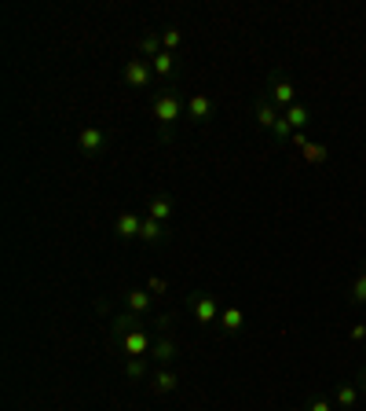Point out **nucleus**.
Segmentation results:
<instances>
[{"instance_id":"nucleus-22","label":"nucleus","mask_w":366,"mask_h":411,"mask_svg":"<svg viewBox=\"0 0 366 411\" xmlns=\"http://www.w3.org/2000/svg\"><path fill=\"white\" fill-rule=\"evenodd\" d=\"M125 371H128V378H143V375H147V364H143V356H132Z\"/></svg>"},{"instance_id":"nucleus-8","label":"nucleus","mask_w":366,"mask_h":411,"mask_svg":"<svg viewBox=\"0 0 366 411\" xmlns=\"http://www.w3.org/2000/svg\"><path fill=\"white\" fill-rule=\"evenodd\" d=\"M195 316H198V323H212V320L220 316V309H217V301H212L209 294H206V298L195 301Z\"/></svg>"},{"instance_id":"nucleus-19","label":"nucleus","mask_w":366,"mask_h":411,"mask_svg":"<svg viewBox=\"0 0 366 411\" xmlns=\"http://www.w3.org/2000/svg\"><path fill=\"white\" fill-rule=\"evenodd\" d=\"M154 389H158V393H172V389H176V375H172V371H161V375L154 378Z\"/></svg>"},{"instance_id":"nucleus-25","label":"nucleus","mask_w":366,"mask_h":411,"mask_svg":"<svg viewBox=\"0 0 366 411\" xmlns=\"http://www.w3.org/2000/svg\"><path fill=\"white\" fill-rule=\"evenodd\" d=\"M114 331L128 334V331H132V316H117V320H114Z\"/></svg>"},{"instance_id":"nucleus-28","label":"nucleus","mask_w":366,"mask_h":411,"mask_svg":"<svg viewBox=\"0 0 366 411\" xmlns=\"http://www.w3.org/2000/svg\"><path fill=\"white\" fill-rule=\"evenodd\" d=\"M308 411H333V408H330V400H311Z\"/></svg>"},{"instance_id":"nucleus-27","label":"nucleus","mask_w":366,"mask_h":411,"mask_svg":"<svg viewBox=\"0 0 366 411\" xmlns=\"http://www.w3.org/2000/svg\"><path fill=\"white\" fill-rule=\"evenodd\" d=\"M352 342H366V323H355L352 327Z\"/></svg>"},{"instance_id":"nucleus-9","label":"nucleus","mask_w":366,"mask_h":411,"mask_svg":"<svg viewBox=\"0 0 366 411\" xmlns=\"http://www.w3.org/2000/svg\"><path fill=\"white\" fill-rule=\"evenodd\" d=\"M187 110H191V118L206 121V118H212V99H209V96H191Z\"/></svg>"},{"instance_id":"nucleus-16","label":"nucleus","mask_w":366,"mask_h":411,"mask_svg":"<svg viewBox=\"0 0 366 411\" xmlns=\"http://www.w3.org/2000/svg\"><path fill=\"white\" fill-rule=\"evenodd\" d=\"M348 294H352V301H355V305H366V268L359 272V276H355V283H352V290H348Z\"/></svg>"},{"instance_id":"nucleus-23","label":"nucleus","mask_w":366,"mask_h":411,"mask_svg":"<svg viewBox=\"0 0 366 411\" xmlns=\"http://www.w3.org/2000/svg\"><path fill=\"white\" fill-rule=\"evenodd\" d=\"M158 45H161V40L158 37H143V40H139V51H143V56H161V51H158Z\"/></svg>"},{"instance_id":"nucleus-29","label":"nucleus","mask_w":366,"mask_h":411,"mask_svg":"<svg viewBox=\"0 0 366 411\" xmlns=\"http://www.w3.org/2000/svg\"><path fill=\"white\" fill-rule=\"evenodd\" d=\"M359 389H363V393H366V371H363V378H359Z\"/></svg>"},{"instance_id":"nucleus-3","label":"nucleus","mask_w":366,"mask_h":411,"mask_svg":"<svg viewBox=\"0 0 366 411\" xmlns=\"http://www.w3.org/2000/svg\"><path fill=\"white\" fill-rule=\"evenodd\" d=\"M125 81H128L132 89H147V81H150V67H147L143 59H132V62L125 67Z\"/></svg>"},{"instance_id":"nucleus-17","label":"nucleus","mask_w":366,"mask_h":411,"mask_svg":"<svg viewBox=\"0 0 366 411\" xmlns=\"http://www.w3.org/2000/svg\"><path fill=\"white\" fill-rule=\"evenodd\" d=\"M150 217H154V220H169L172 217V202H169V198H154V202H150Z\"/></svg>"},{"instance_id":"nucleus-26","label":"nucleus","mask_w":366,"mask_h":411,"mask_svg":"<svg viewBox=\"0 0 366 411\" xmlns=\"http://www.w3.org/2000/svg\"><path fill=\"white\" fill-rule=\"evenodd\" d=\"M147 287H150V294H165V290H169V283H165V279H150Z\"/></svg>"},{"instance_id":"nucleus-7","label":"nucleus","mask_w":366,"mask_h":411,"mask_svg":"<svg viewBox=\"0 0 366 411\" xmlns=\"http://www.w3.org/2000/svg\"><path fill=\"white\" fill-rule=\"evenodd\" d=\"M139 231H143L139 213H121V217H117V235H121V239H136Z\"/></svg>"},{"instance_id":"nucleus-13","label":"nucleus","mask_w":366,"mask_h":411,"mask_svg":"<svg viewBox=\"0 0 366 411\" xmlns=\"http://www.w3.org/2000/svg\"><path fill=\"white\" fill-rule=\"evenodd\" d=\"M220 323H223V331H242V323H245V316H242V309H223L220 312Z\"/></svg>"},{"instance_id":"nucleus-10","label":"nucleus","mask_w":366,"mask_h":411,"mask_svg":"<svg viewBox=\"0 0 366 411\" xmlns=\"http://www.w3.org/2000/svg\"><path fill=\"white\" fill-rule=\"evenodd\" d=\"M337 404L344 408V411H352L355 404H359V386H352V382H344V386H337Z\"/></svg>"},{"instance_id":"nucleus-11","label":"nucleus","mask_w":366,"mask_h":411,"mask_svg":"<svg viewBox=\"0 0 366 411\" xmlns=\"http://www.w3.org/2000/svg\"><path fill=\"white\" fill-rule=\"evenodd\" d=\"M278 118H282V114L275 110V103H260V107H256V125H264V129H275Z\"/></svg>"},{"instance_id":"nucleus-12","label":"nucleus","mask_w":366,"mask_h":411,"mask_svg":"<svg viewBox=\"0 0 366 411\" xmlns=\"http://www.w3.org/2000/svg\"><path fill=\"white\" fill-rule=\"evenodd\" d=\"M286 118H289V125H293V129H304V125L311 121V110L304 107V103H293V107L286 110Z\"/></svg>"},{"instance_id":"nucleus-6","label":"nucleus","mask_w":366,"mask_h":411,"mask_svg":"<svg viewBox=\"0 0 366 411\" xmlns=\"http://www.w3.org/2000/svg\"><path fill=\"white\" fill-rule=\"evenodd\" d=\"M300 158H304L308 165H322L330 158V147L326 143H315V140H308L304 147H300Z\"/></svg>"},{"instance_id":"nucleus-21","label":"nucleus","mask_w":366,"mask_h":411,"mask_svg":"<svg viewBox=\"0 0 366 411\" xmlns=\"http://www.w3.org/2000/svg\"><path fill=\"white\" fill-rule=\"evenodd\" d=\"M172 356H176V345H172V342H158V345H154V360L169 364Z\"/></svg>"},{"instance_id":"nucleus-2","label":"nucleus","mask_w":366,"mask_h":411,"mask_svg":"<svg viewBox=\"0 0 366 411\" xmlns=\"http://www.w3.org/2000/svg\"><path fill=\"white\" fill-rule=\"evenodd\" d=\"M154 118L161 125H172V121L180 118V99L176 96H158L154 99Z\"/></svg>"},{"instance_id":"nucleus-4","label":"nucleus","mask_w":366,"mask_h":411,"mask_svg":"<svg viewBox=\"0 0 366 411\" xmlns=\"http://www.w3.org/2000/svg\"><path fill=\"white\" fill-rule=\"evenodd\" d=\"M121 345H125L128 356H143V353H150V338H147L143 331H128L125 338H121Z\"/></svg>"},{"instance_id":"nucleus-5","label":"nucleus","mask_w":366,"mask_h":411,"mask_svg":"<svg viewBox=\"0 0 366 411\" xmlns=\"http://www.w3.org/2000/svg\"><path fill=\"white\" fill-rule=\"evenodd\" d=\"M77 143H81L84 154H99V147L106 143V136H103V129H81Z\"/></svg>"},{"instance_id":"nucleus-1","label":"nucleus","mask_w":366,"mask_h":411,"mask_svg":"<svg viewBox=\"0 0 366 411\" xmlns=\"http://www.w3.org/2000/svg\"><path fill=\"white\" fill-rule=\"evenodd\" d=\"M271 103H275V107H293V103H297V89L293 85H289V81L286 78H275L271 81Z\"/></svg>"},{"instance_id":"nucleus-24","label":"nucleus","mask_w":366,"mask_h":411,"mask_svg":"<svg viewBox=\"0 0 366 411\" xmlns=\"http://www.w3.org/2000/svg\"><path fill=\"white\" fill-rule=\"evenodd\" d=\"M161 45H165V51H172L180 45V30H165V34H161Z\"/></svg>"},{"instance_id":"nucleus-14","label":"nucleus","mask_w":366,"mask_h":411,"mask_svg":"<svg viewBox=\"0 0 366 411\" xmlns=\"http://www.w3.org/2000/svg\"><path fill=\"white\" fill-rule=\"evenodd\" d=\"M172 67H176L172 51H165V48H161V56L154 59V73H158V78H169V73H172Z\"/></svg>"},{"instance_id":"nucleus-18","label":"nucleus","mask_w":366,"mask_h":411,"mask_svg":"<svg viewBox=\"0 0 366 411\" xmlns=\"http://www.w3.org/2000/svg\"><path fill=\"white\" fill-rule=\"evenodd\" d=\"M271 132H275V140H293V132H297V129H293V125H289V118L282 114V118L275 121V129H271Z\"/></svg>"},{"instance_id":"nucleus-20","label":"nucleus","mask_w":366,"mask_h":411,"mask_svg":"<svg viewBox=\"0 0 366 411\" xmlns=\"http://www.w3.org/2000/svg\"><path fill=\"white\" fill-rule=\"evenodd\" d=\"M147 305H150V294H143V290H132V294H128V309H132V312H143Z\"/></svg>"},{"instance_id":"nucleus-15","label":"nucleus","mask_w":366,"mask_h":411,"mask_svg":"<svg viewBox=\"0 0 366 411\" xmlns=\"http://www.w3.org/2000/svg\"><path fill=\"white\" fill-rule=\"evenodd\" d=\"M139 239L158 242V239H161V220H154V217H143V231H139Z\"/></svg>"}]
</instances>
